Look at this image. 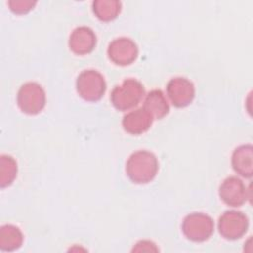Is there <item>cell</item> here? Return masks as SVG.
<instances>
[{"label": "cell", "mask_w": 253, "mask_h": 253, "mask_svg": "<svg viewBox=\"0 0 253 253\" xmlns=\"http://www.w3.org/2000/svg\"><path fill=\"white\" fill-rule=\"evenodd\" d=\"M126 171L129 179L137 184L150 182L157 174L158 160L147 150H137L127 159Z\"/></svg>", "instance_id": "cell-1"}, {"label": "cell", "mask_w": 253, "mask_h": 253, "mask_svg": "<svg viewBox=\"0 0 253 253\" xmlns=\"http://www.w3.org/2000/svg\"><path fill=\"white\" fill-rule=\"evenodd\" d=\"M144 96L143 85L134 78H127L111 93V102L119 111H127L139 104Z\"/></svg>", "instance_id": "cell-2"}, {"label": "cell", "mask_w": 253, "mask_h": 253, "mask_svg": "<svg viewBox=\"0 0 253 253\" xmlns=\"http://www.w3.org/2000/svg\"><path fill=\"white\" fill-rule=\"evenodd\" d=\"M214 223L212 218L203 212H192L186 215L182 222L184 235L195 242H203L213 233Z\"/></svg>", "instance_id": "cell-3"}, {"label": "cell", "mask_w": 253, "mask_h": 253, "mask_svg": "<svg viewBox=\"0 0 253 253\" xmlns=\"http://www.w3.org/2000/svg\"><path fill=\"white\" fill-rule=\"evenodd\" d=\"M76 90L86 101H99L106 91L105 78L97 70H83L76 79Z\"/></svg>", "instance_id": "cell-4"}, {"label": "cell", "mask_w": 253, "mask_h": 253, "mask_svg": "<svg viewBox=\"0 0 253 253\" xmlns=\"http://www.w3.org/2000/svg\"><path fill=\"white\" fill-rule=\"evenodd\" d=\"M17 104L23 113L37 115L45 105L44 90L37 82L25 83L18 91Z\"/></svg>", "instance_id": "cell-5"}, {"label": "cell", "mask_w": 253, "mask_h": 253, "mask_svg": "<svg viewBox=\"0 0 253 253\" xmlns=\"http://www.w3.org/2000/svg\"><path fill=\"white\" fill-rule=\"evenodd\" d=\"M249 225L247 216L237 211H224L218 220V230L222 237L235 240L245 234Z\"/></svg>", "instance_id": "cell-6"}, {"label": "cell", "mask_w": 253, "mask_h": 253, "mask_svg": "<svg viewBox=\"0 0 253 253\" xmlns=\"http://www.w3.org/2000/svg\"><path fill=\"white\" fill-rule=\"evenodd\" d=\"M138 54L136 43L129 38L121 37L113 40L108 47L109 58L118 65L132 63Z\"/></svg>", "instance_id": "cell-7"}, {"label": "cell", "mask_w": 253, "mask_h": 253, "mask_svg": "<svg viewBox=\"0 0 253 253\" xmlns=\"http://www.w3.org/2000/svg\"><path fill=\"white\" fill-rule=\"evenodd\" d=\"M167 95L171 103L177 108H183L191 104L195 97L194 84L186 77H174L166 86Z\"/></svg>", "instance_id": "cell-8"}, {"label": "cell", "mask_w": 253, "mask_h": 253, "mask_svg": "<svg viewBox=\"0 0 253 253\" xmlns=\"http://www.w3.org/2000/svg\"><path fill=\"white\" fill-rule=\"evenodd\" d=\"M219 197L228 206L240 207L248 197V189L243 181L236 176H229L219 186Z\"/></svg>", "instance_id": "cell-9"}, {"label": "cell", "mask_w": 253, "mask_h": 253, "mask_svg": "<svg viewBox=\"0 0 253 253\" xmlns=\"http://www.w3.org/2000/svg\"><path fill=\"white\" fill-rule=\"evenodd\" d=\"M70 49L79 55L91 52L96 45V35L92 29L86 26L75 28L69 37Z\"/></svg>", "instance_id": "cell-10"}, {"label": "cell", "mask_w": 253, "mask_h": 253, "mask_svg": "<svg viewBox=\"0 0 253 253\" xmlns=\"http://www.w3.org/2000/svg\"><path fill=\"white\" fill-rule=\"evenodd\" d=\"M153 118L143 108L128 112L124 116L122 124L124 129L130 134H141L151 126Z\"/></svg>", "instance_id": "cell-11"}, {"label": "cell", "mask_w": 253, "mask_h": 253, "mask_svg": "<svg viewBox=\"0 0 253 253\" xmlns=\"http://www.w3.org/2000/svg\"><path fill=\"white\" fill-rule=\"evenodd\" d=\"M252 157L251 144H244L236 147L231 157V164L234 171L242 177L250 178L253 174Z\"/></svg>", "instance_id": "cell-12"}, {"label": "cell", "mask_w": 253, "mask_h": 253, "mask_svg": "<svg viewBox=\"0 0 253 253\" xmlns=\"http://www.w3.org/2000/svg\"><path fill=\"white\" fill-rule=\"evenodd\" d=\"M153 119H161L169 112V104L165 95L159 89L151 90L145 97L142 107Z\"/></svg>", "instance_id": "cell-13"}, {"label": "cell", "mask_w": 253, "mask_h": 253, "mask_svg": "<svg viewBox=\"0 0 253 253\" xmlns=\"http://www.w3.org/2000/svg\"><path fill=\"white\" fill-rule=\"evenodd\" d=\"M24 236L19 227L13 224H5L0 228V249L2 251H14L23 244Z\"/></svg>", "instance_id": "cell-14"}, {"label": "cell", "mask_w": 253, "mask_h": 253, "mask_svg": "<svg viewBox=\"0 0 253 253\" xmlns=\"http://www.w3.org/2000/svg\"><path fill=\"white\" fill-rule=\"evenodd\" d=\"M122 3L118 0H96L93 2V12L102 21H112L120 14Z\"/></svg>", "instance_id": "cell-15"}, {"label": "cell", "mask_w": 253, "mask_h": 253, "mask_svg": "<svg viewBox=\"0 0 253 253\" xmlns=\"http://www.w3.org/2000/svg\"><path fill=\"white\" fill-rule=\"evenodd\" d=\"M17 162L16 160L6 154L0 157V186L1 188L8 187L13 183L17 176Z\"/></svg>", "instance_id": "cell-16"}, {"label": "cell", "mask_w": 253, "mask_h": 253, "mask_svg": "<svg viewBox=\"0 0 253 253\" xmlns=\"http://www.w3.org/2000/svg\"><path fill=\"white\" fill-rule=\"evenodd\" d=\"M36 4L37 1L32 0H10L8 2L10 10L15 14H26L31 11Z\"/></svg>", "instance_id": "cell-17"}, {"label": "cell", "mask_w": 253, "mask_h": 253, "mask_svg": "<svg viewBox=\"0 0 253 253\" xmlns=\"http://www.w3.org/2000/svg\"><path fill=\"white\" fill-rule=\"evenodd\" d=\"M133 252H155L158 251V248L155 244L149 240H140L138 241L132 249Z\"/></svg>", "instance_id": "cell-18"}]
</instances>
